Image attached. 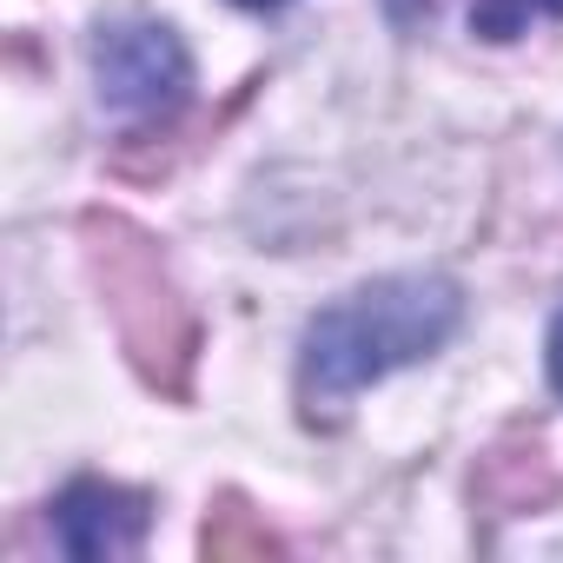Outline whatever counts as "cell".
Segmentation results:
<instances>
[{
  "mask_svg": "<svg viewBox=\"0 0 563 563\" xmlns=\"http://www.w3.org/2000/svg\"><path fill=\"white\" fill-rule=\"evenodd\" d=\"M464 325V292L444 272H391L332 299L299 345V405L312 424H332L365 385L431 358Z\"/></svg>",
  "mask_w": 563,
  "mask_h": 563,
  "instance_id": "obj_1",
  "label": "cell"
},
{
  "mask_svg": "<svg viewBox=\"0 0 563 563\" xmlns=\"http://www.w3.org/2000/svg\"><path fill=\"white\" fill-rule=\"evenodd\" d=\"M556 14L563 21V0H471V34L484 41H517L530 21Z\"/></svg>",
  "mask_w": 563,
  "mask_h": 563,
  "instance_id": "obj_4",
  "label": "cell"
},
{
  "mask_svg": "<svg viewBox=\"0 0 563 563\" xmlns=\"http://www.w3.org/2000/svg\"><path fill=\"white\" fill-rule=\"evenodd\" d=\"M100 100L126 120H166L192 93V54L166 21H113L93 41Z\"/></svg>",
  "mask_w": 563,
  "mask_h": 563,
  "instance_id": "obj_2",
  "label": "cell"
},
{
  "mask_svg": "<svg viewBox=\"0 0 563 563\" xmlns=\"http://www.w3.org/2000/svg\"><path fill=\"white\" fill-rule=\"evenodd\" d=\"M550 385L563 391V312H556V325H550Z\"/></svg>",
  "mask_w": 563,
  "mask_h": 563,
  "instance_id": "obj_5",
  "label": "cell"
},
{
  "mask_svg": "<svg viewBox=\"0 0 563 563\" xmlns=\"http://www.w3.org/2000/svg\"><path fill=\"white\" fill-rule=\"evenodd\" d=\"M239 8H286V0H239Z\"/></svg>",
  "mask_w": 563,
  "mask_h": 563,
  "instance_id": "obj_6",
  "label": "cell"
},
{
  "mask_svg": "<svg viewBox=\"0 0 563 563\" xmlns=\"http://www.w3.org/2000/svg\"><path fill=\"white\" fill-rule=\"evenodd\" d=\"M146 497L126 490V484H107V477H80L54 497V543L60 556L74 563H120V556H140L146 543Z\"/></svg>",
  "mask_w": 563,
  "mask_h": 563,
  "instance_id": "obj_3",
  "label": "cell"
}]
</instances>
